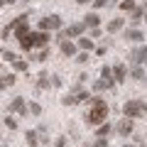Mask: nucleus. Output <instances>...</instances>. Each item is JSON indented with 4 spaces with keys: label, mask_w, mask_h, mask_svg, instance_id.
Segmentation results:
<instances>
[{
    "label": "nucleus",
    "mask_w": 147,
    "mask_h": 147,
    "mask_svg": "<svg viewBox=\"0 0 147 147\" xmlns=\"http://www.w3.org/2000/svg\"><path fill=\"white\" fill-rule=\"evenodd\" d=\"M25 98H15V100H12V103H10V113H25Z\"/></svg>",
    "instance_id": "nucleus-8"
},
{
    "label": "nucleus",
    "mask_w": 147,
    "mask_h": 147,
    "mask_svg": "<svg viewBox=\"0 0 147 147\" xmlns=\"http://www.w3.org/2000/svg\"><path fill=\"white\" fill-rule=\"evenodd\" d=\"M125 39H130V42H142V32L140 30H127L125 32Z\"/></svg>",
    "instance_id": "nucleus-15"
},
{
    "label": "nucleus",
    "mask_w": 147,
    "mask_h": 147,
    "mask_svg": "<svg viewBox=\"0 0 147 147\" xmlns=\"http://www.w3.org/2000/svg\"><path fill=\"white\" fill-rule=\"evenodd\" d=\"M49 86V76L47 74H39V88H47Z\"/></svg>",
    "instance_id": "nucleus-23"
},
{
    "label": "nucleus",
    "mask_w": 147,
    "mask_h": 147,
    "mask_svg": "<svg viewBox=\"0 0 147 147\" xmlns=\"http://www.w3.org/2000/svg\"><path fill=\"white\" fill-rule=\"evenodd\" d=\"M145 22H147V15H145Z\"/></svg>",
    "instance_id": "nucleus-36"
},
{
    "label": "nucleus",
    "mask_w": 147,
    "mask_h": 147,
    "mask_svg": "<svg viewBox=\"0 0 147 147\" xmlns=\"http://www.w3.org/2000/svg\"><path fill=\"white\" fill-rule=\"evenodd\" d=\"M3 147H5V145H3Z\"/></svg>",
    "instance_id": "nucleus-39"
},
{
    "label": "nucleus",
    "mask_w": 147,
    "mask_h": 147,
    "mask_svg": "<svg viewBox=\"0 0 147 147\" xmlns=\"http://www.w3.org/2000/svg\"><path fill=\"white\" fill-rule=\"evenodd\" d=\"M93 5L96 7H105V5H108V0H93Z\"/></svg>",
    "instance_id": "nucleus-32"
},
{
    "label": "nucleus",
    "mask_w": 147,
    "mask_h": 147,
    "mask_svg": "<svg viewBox=\"0 0 147 147\" xmlns=\"http://www.w3.org/2000/svg\"><path fill=\"white\" fill-rule=\"evenodd\" d=\"M20 47L25 49V52H30V49H34L37 44H34V34H27L25 39H20Z\"/></svg>",
    "instance_id": "nucleus-11"
},
{
    "label": "nucleus",
    "mask_w": 147,
    "mask_h": 147,
    "mask_svg": "<svg viewBox=\"0 0 147 147\" xmlns=\"http://www.w3.org/2000/svg\"><path fill=\"white\" fill-rule=\"evenodd\" d=\"M125 147H130V145H125Z\"/></svg>",
    "instance_id": "nucleus-37"
},
{
    "label": "nucleus",
    "mask_w": 147,
    "mask_h": 147,
    "mask_svg": "<svg viewBox=\"0 0 147 147\" xmlns=\"http://www.w3.org/2000/svg\"><path fill=\"white\" fill-rule=\"evenodd\" d=\"M108 132H110V125L105 123V125H98V130H96V135H98V137H103V135H108Z\"/></svg>",
    "instance_id": "nucleus-22"
},
{
    "label": "nucleus",
    "mask_w": 147,
    "mask_h": 147,
    "mask_svg": "<svg viewBox=\"0 0 147 147\" xmlns=\"http://www.w3.org/2000/svg\"><path fill=\"white\" fill-rule=\"evenodd\" d=\"M12 3H15V0H3V5H12Z\"/></svg>",
    "instance_id": "nucleus-34"
},
{
    "label": "nucleus",
    "mask_w": 147,
    "mask_h": 147,
    "mask_svg": "<svg viewBox=\"0 0 147 147\" xmlns=\"http://www.w3.org/2000/svg\"><path fill=\"white\" fill-rule=\"evenodd\" d=\"M84 22H86V27H98L100 25V17L96 15V12H88V15L84 17Z\"/></svg>",
    "instance_id": "nucleus-12"
},
{
    "label": "nucleus",
    "mask_w": 147,
    "mask_h": 147,
    "mask_svg": "<svg viewBox=\"0 0 147 147\" xmlns=\"http://www.w3.org/2000/svg\"><path fill=\"white\" fill-rule=\"evenodd\" d=\"M125 64H115L113 66V76H115V81H125Z\"/></svg>",
    "instance_id": "nucleus-10"
},
{
    "label": "nucleus",
    "mask_w": 147,
    "mask_h": 147,
    "mask_svg": "<svg viewBox=\"0 0 147 147\" xmlns=\"http://www.w3.org/2000/svg\"><path fill=\"white\" fill-rule=\"evenodd\" d=\"M93 147H108V142H105V137H98V142H96Z\"/></svg>",
    "instance_id": "nucleus-31"
},
{
    "label": "nucleus",
    "mask_w": 147,
    "mask_h": 147,
    "mask_svg": "<svg viewBox=\"0 0 147 147\" xmlns=\"http://www.w3.org/2000/svg\"><path fill=\"white\" fill-rule=\"evenodd\" d=\"M130 76H132L135 81H142V79H145V71H142V66H135V69L130 71Z\"/></svg>",
    "instance_id": "nucleus-18"
},
{
    "label": "nucleus",
    "mask_w": 147,
    "mask_h": 147,
    "mask_svg": "<svg viewBox=\"0 0 147 147\" xmlns=\"http://www.w3.org/2000/svg\"><path fill=\"white\" fill-rule=\"evenodd\" d=\"M130 59H132V64H135V66H142V64H147V47H135L130 52Z\"/></svg>",
    "instance_id": "nucleus-3"
},
{
    "label": "nucleus",
    "mask_w": 147,
    "mask_h": 147,
    "mask_svg": "<svg viewBox=\"0 0 147 147\" xmlns=\"http://www.w3.org/2000/svg\"><path fill=\"white\" fill-rule=\"evenodd\" d=\"M84 27H86V22H76V25H69V27H66V30H64L59 37H61V39H64V37H79L81 32H84Z\"/></svg>",
    "instance_id": "nucleus-5"
},
{
    "label": "nucleus",
    "mask_w": 147,
    "mask_h": 147,
    "mask_svg": "<svg viewBox=\"0 0 147 147\" xmlns=\"http://www.w3.org/2000/svg\"><path fill=\"white\" fill-rule=\"evenodd\" d=\"M118 132H120L123 137H127L132 132V118H123L120 123H118Z\"/></svg>",
    "instance_id": "nucleus-6"
},
{
    "label": "nucleus",
    "mask_w": 147,
    "mask_h": 147,
    "mask_svg": "<svg viewBox=\"0 0 147 147\" xmlns=\"http://www.w3.org/2000/svg\"><path fill=\"white\" fill-rule=\"evenodd\" d=\"M84 147H88V145H84Z\"/></svg>",
    "instance_id": "nucleus-38"
},
{
    "label": "nucleus",
    "mask_w": 147,
    "mask_h": 147,
    "mask_svg": "<svg viewBox=\"0 0 147 147\" xmlns=\"http://www.w3.org/2000/svg\"><path fill=\"white\" fill-rule=\"evenodd\" d=\"M12 64H15L17 71H25V69H27V61H22V59H17V61H12Z\"/></svg>",
    "instance_id": "nucleus-27"
},
{
    "label": "nucleus",
    "mask_w": 147,
    "mask_h": 147,
    "mask_svg": "<svg viewBox=\"0 0 147 147\" xmlns=\"http://www.w3.org/2000/svg\"><path fill=\"white\" fill-rule=\"evenodd\" d=\"M3 59H5V61H17V57H15L12 52H7V49L3 52Z\"/></svg>",
    "instance_id": "nucleus-26"
},
{
    "label": "nucleus",
    "mask_w": 147,
    "mask_h": 147,
    "mask_svg": "<svg viewBox=\"0 0 147 147\" xmlns=\"http://www.w3.org/2000/svg\"><path fill=\"white\" fill-rule=\"evenodd\" d=\"M123 25H125V20L115 17V20H110V22H108V32H118V30H123Z\"/></svg>",
    "instance_id": "nucleus-16"
},
{
    "label": "nucleus",
    "mask_w": 147,
    "mask_h": 147,
    "mask_svg": "<svg viewBox=\"0 0 147 147\" xmlns=\"http://www.w3.org/2000/svg\"><path fill=\"white\" fill-rule=\"evenodd\" d=\"M61 52L66 54V57H74V54H76V44H74V42H66V39H64V42H61Z\"/></svg>",
    "instance_id": "nucleus-14"
},
{
    "label": "nucleus",
    "mask_w": 147,
    "mask_h": 147,
    "mask_svg": "<svg viewBox=\"0 0 147 147\" xmlns=\"http://www.w3.org/2000/svg\"><path fill=\"white\" fill-rule=\"evenodd\" d=\"M100 76H103V81H105L108 86H113L115 76H113V69H110V66H103V69H100Z\"/></svg>",
    "instance_id": "nucleus-9"
},
{
    "label": "nucleus",
    "mask_w": 147,
    "mask_h": 147,
    "mask_svg": "<svg viewBox=\"0 0 147 147\" xmlns=\"http://www.w3.org/2000/svg\"><path fill=\"white\" fill-rule=\"evenodd\" d=\"M3 123H5V127H10V130H15V125H17V123L12 120L10 115H7V118H5V120H3Z\"/></svg>",
    "instance_id": "nucleus-28"
},
{
    "label": "nucleus",
    "mask_w": 147,
    "mask_h": 147,
    "mask_svg": "<svg viewBox=\"0 0 147 147\" xmlns=\"http://www.w3.org/2000/svg\"><path fill=\"white\" fill-rule=\"evenodd\" d=\"M79 47L84 49V52H91V49H93V42H91L88 37H81V39H79Z\"/></svg>",
    "instance_id": "nucleus-17"
},
{
    "label": "nucleus",
    "mask_w": 147,
    "mask_h": 147,
    "mask_svg": "<svg viewBox=\"0 0 147 147\" xmlns=\"http://www.w3.org/2000/svg\"><path fill=\"white\" fill-rule=\"evenodd\" d=\"M47 57H49V49H44V52H39V54H37V61H44Z\"/></svg>",
    "instance_id": "nucleus-29"
},
{
    "label": "nucleus",
    "mask_w": 147,
    "mask_h": 147,
    "mask_svg": "<svg viewBox=\"0 0 147 147\" xmlns=\"http://www.w3.org/2000/svg\"><path fill=\"white\" fill-rule=\"evenodd\" d=\"M142 17H145V12H142L140 7H135V10H132V22L137 25V22H142Z\"/></svg>",
    "instance_id": "nucleus-21"
},
{
    "label": "nucleus",
    "mask_w": 147,
    "mask_h": 147,
    "mask_svg": "<svg viewBox=\"0 0 147 147\" xmlns=\"http://www.w3.org/2000/svg\"><path fill=\"white\" fill-rule=\"evenodd\" d=\"M32 34H34V44H37V47H47V44H49V34H47L44 30L32 32Z\"/></svg>",
    "instance_id": "nucleus-7"
},
{
    "label": "nucleus",
    "mask_w": 147,
    "mask_h": 147,
    "mask_svg": "<svg viewBox=\"0 0 147 147\" xmlns=\"http://www.w3.org/2000/svg\"><path fill=\"white\" fill-rule=\"evenodd\" d=\"M120 7H123V10H135V3H132V0H123Z\"/></svg>",
    "instance_id": "nucleus-25"
},
{
    "label": "nucleus",
    "mask_w": 147,
    "mask_h": 147,
    "mask_svg": "<svg viewBox=\"0 0 147 147\" xmlns=\"http://www.w3.org/2000/svg\"><path fill=\"white\" fill-rule=\"evenodd\" d=\"M76 61H79V64H86V61H88V54H79V57H76Z\"/></svg>",
    "instance_id": "nucleus-30"
},
{
    "label": "nucleus",
    "mask_w": 147,
    "mask_h": 147,
    "mask_svg": "<svg viewBox=\"0 0 147 147\" xmlns=\"http://www.w3.org/2000/svg\"><path fill=\"white\" fill-rule=\"evenodd\" d=\"M12 84H15V76H12V74H3V84H0V86L7 88V86H12Z\"/></svg>",
    "instance_id": "nucleus-19"
},
{
    "label": "nucleus",
    "mask_w": 147,
    "mask_h": 147,
    "mask_svg": "<svg viewBox=\"0 0 147 147\" xmlns=\"http://www.w3.org/2000/svg\"><path fill=\"white\" fill-rule=\"evenodd\" d=\"M76 3H79V5H86V3H91V0H76Z\"/></svg>",
    "instance_id": "nucleus-35"
},
{
    "label": "nucleus",
    "mask_w": 147,
    "mask_h": 147,
    "mask_svg": "<svg viewBox=\"0 0 147 147\" xmlns=\"http://www.w3.org/2000/svg\"><path fill=\"white\" fill-rule=\"evenodd\" d=\"M57 147H66V140H64V137H59V140H57Z\"/></svg>",
    "instance_id": "nucleus-33"
},
{
    "label": "nucleus",
    "mask_w": 147,
    "mask_h": 147,
    "mask_svg": "<svg viewBox=\"0 0 147 147\" xmlns=\"http://www.w3.org/2000/svg\"><path fill=\"white\" fill-rule=\"evenodd\" d=\"M59 27H61V17L59 15H49V17H44L42 22H39V30H59Z\"/></svg>",
    "instance_id": "nucleus-4"
},
{
    "label": "nucleus",
    "mask_w": 147,
    "mask_h": 147,
    "mask_svg": "<svg viewBox=\"0 0 147 147\" xmlns=\"http://www.w3.org/2000/svg\"><path fill=\"white\" fill-rule=\"evenodd\" d=\"M123 113H125V118H142L147 113V103L140 98H132L123 105Z\"/></svg>",
    "instance_id": "nucleus-2"
},
{
    "label": "nucleus",
    "mask_w": 147,
    "mask_h": 147,
    "mask_svg": "<svg viewBox=\"0 0 147 147\" xmlns=\"http://www.w3.org/2000/svg\"><path fill=\"white\" fill-rule=\"evenodd\" d=\"M37 142H39V135H37V132H27V145L34 147Z\"/></svg>",
    "instance_id": "nucleus-20"
},
{
    "label": "nucleus",
    "mask_w": 147,
    "mask_h": 147,
    "mask_svg": "<svg viewBox=\"0 0 147 147\" xmlns=\"http://www.w3.org/2000/svg\"><path fill=\"white\" fill-rule=\"evenodd\" d=\"M30 113L32 115H39V113H42V105L39 103H30Z\"/></svg>",
    "instance_id": "nucleus-24"
},
{
    "label": "nucleus",
    "mask_w": 147,
    "mask_h": 147,
    "mask_svg": "<svg viewBox=\"0 0 147 147\" xmlns=\"http://www.w3.org/2000/svg\"><path fill=\"white\" fill-rule=\"evenodd\" d=\"M27 34H32V32H30V25H27V22H22V25L15 30V37H17V39H25Z\"/></svg>",
    "instance_id": "nucleus-13"
},
{
    "label": "nucleus",
    "mask_w": 147,
    "mask_h": 147,
    "mask_svg": "<svg viewBox=\"0 0 147 147\" xmlns=\"http://www.w3.org/2000/svg\"><path fill=\"white\" fill-rule=\"evenodd\" d=\"M108 118V103L103 98H91V108H88V115H86V123L91 127L100 125V123Z\"/></svg>",
    "instance_id": "nucleus-1"
}]
</instances>
